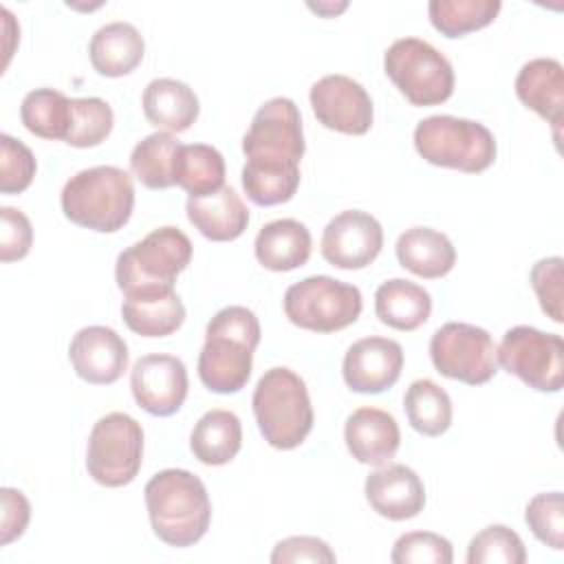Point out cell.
I'll return each mask as SVG.
<instances>
[{
  "instance_id": "obj_20",
  "label": "cell",
  "mask_w": 564,
  "mask_h": 564,
  "mask_svg": "<svg viewBox=\"0 0 564 564\" xmlns=\"http://www.w3.org/2000/svg\"><path fill=\"white\" fill-rule=\"evenodd\" d=\"M516 95L518 99L557 128L564 117V68L553 57H535L529 59L516 77Z\"/></svg>"
},
{
  "instance_id": "obj_9",
  "label": "cell",
  "mask_w": 564,
  "mask_h": 564,
  "mask_svg": "<svg viewBox=\"0 0 564 564\" xmlns=\"http://www.w3.org/2000/svg\"><path fill=\"white\" fill-rule=\"evenodd\" d=\"M361 306V291L330 275H308L284 293L289 322L313 333H335L355 324Z\"/></svg>"
},
{
  "instance_id": "obj_2",
  "label": "cell",
  "mask_w": 564,
  "mask_h": 564,
  "mask_svg": "<svg viewBox=\"0 0 564 564\" xmlns=\"http://www.w3.org/2000/svg\"><path fill=\"white\" fill-rule=\"evenodd\" d=\"M260 335V322L251 308H220L205 328V344L198 355L203 386L216 394L240 392L251 377Z\"/></svg>"
},
{
  "instance_id": "obj_8",
  "label": "cell",
  "mask_w": 564,
  "mask_h": 564,
  "mask_svg": "<svg viewBox=\"0 0 564 564\" xmlns=\"http://www.w3.org/2000/svg\"><path fill=\"white\" fill-rule=\"evenodd\" d=\"M383 70L412 106H438L454 93V68L430 42L401 37L383 55Z\"/></svg>"
},
{
  "instance_id": "obj_29",
  "label": "cell",
  "mask_w": 564,
  "mask_h": 564,
  "mask_svg": "<svg viewBox=\"0 0 564 564\" xmlns=\"http://www.w3.org/2000/svg\"><path fill=\"white\" fill-rule=\"evenodd\" d=\"M174 185L185 189L189 198L214 194L225 183V159L207 143H181L172 167Z\"/></svg>"
},
{
  "instance_id": "obj_37",
  "label": "cell",
  "mask_w": 564,
  "mask_h": 564,
  "mask_svg": "<svg viewBox=\"0 0 564 564\" xmlns=\"http://www.w3.org/2000/svg\"><path fill=\"white\" fill-rule=\"evenodd\" d=\"M390 560L394 564H452L454 551L449 540L438 533L410 531L394 542Z\"/></svg>"
},
{
  "instance_id": "obj_28",
  "label": "cell",
  "mask_w": 564,
  "mask_h": 564,
  "mask_svg": "<svg viewBox=\"0 0 564 564\" xmlns=\"http://www.w3.org/2000/svg\"><path fill=\"white\" fill-rule=\"evenodd\" d=\"M126 326L141 337H167L185 322V306L176 291L143 293L121 304Z\"/></svg>"
},
{
  "instance_id": "obj_24",
  "label": "cell",
  "mask_w": 564,
  "mask_h": 564,
  "mask_svg": "<svg viewBox=\"0 0 564 564\" xmlns=\"http://www.w3.org/2000/svg\"><path fill=\"white\" fill-rule=\"evenodd\" d=\"M258 262L275 273L304 267L311 258V231L295 218H278L267 223L253 242Z\"/></svg>"
},
{
  "instance_id": "obj_22",
  "label": "cell",
  "mask_w": 564,
  "mask_h": 564,
  "mask_svg": "<svg viewBox=\"0 0 564 564\" xmlns=\"http://www.w3.org/2000/svg\"><path fill=\"white\" fill-rule=\"evenodd\" d=\"M145 55V42L130 22H108L95 31L88 44L93 68L104 77H123L132 73Z\"/></svg>"
},
{
  "instance_id": "obj_38",
  "label": "cell",
  "mask_w": 564,
  "mask_h": 564,
  "mask_svg": "<svg viewBox=\"0 0 564 564\" xmlns=\"http://www.w3.org/2000/svg\"><path fill=\"white\" fill-rule=\"evenodd\" d=\"M37 163L33 152L18 139L9 134H0V192L2 194H20L24 192L33 176Z\"/></svg>"
},
{
  "instance_id": "obj_7",
  "label": "cell",
  "mask_w": 564,
  "mask_h": 564,
  "mask_svg": "<svg viewBox=\"0 0 564 564\" xmlns=\"http://www.w3.org/2000/svg\"><path fill=\"white\" fill-rule=\"evenodd\" d=\"M414 148L423 161L467 174L485 172L496 161V139L478 121L432 115L416 123Z\"/></svg>"
},
{
  "instance_id": "obj_15",
  "label": "cell",
  "mask_w": 564,
  "mask_h": 564,
  "mask_svg": "<svg viewBox=\"0 0 564 564\" xmlns=\"http://www.w3.org/2000/svg\"><path fill=\"white\" fill-rule=\"evenodd\" d=\"M187 388V368L174 355H143L130 370L132 397L152 416L176 414L185 403Z\"/></svg>"
},
{
  "instance_id": "obj_27",
  "label": "cell",
  "mask_w": 564,
  "mask_h": 564,
  "mask_svg": "<svg viewBox=\"0 0 564 564\" xmlns=\"http://www.w3.org/2000/svg\"><path fill=\"white\" fill-rule=\"evenodd\" d=\"M240 445L242 425L231 410L216 408L205 412L189 434V449L194 458L209 467H220L234 460Z\"/></svg>"
},
{
  "instance_id": "obj_40",
  "label": "cell",
  "mask_w": 564,
  "mask_h": 564,
  "mask_svg": "<svg viewBox=\"0 0 564 564\" xmlns=\"http://www.w3.org/2000/svg\"><path fill=\"white\" fill-rule=\"evenodd\" d=\"M0 260L13 262L29 256L33 245V227L31 220L15 207L0 209Z\"/></svg>"
},
{
  "instance_id": "obj_35",
  "label": "cell",
  "mask_w": 564,
  "mask_h": 564,
  "mask_svg": "<svg viewBox=\"0 0 564 564\" xmlns=\"http://www.w3.org/2000/svg\"><path fill=\"white\" fill-rule=\"evenodd\" d=\"M527 562V549L522 538L505 527L489 524L478 531L467 546V564H522Z\"/></svg>"
},
{
  "instance_id": "obj_3",
  "label": "cell",
  "mask_w": 564,
  "mask_h": 564,
  "mask_svg": "<svg viewBox=\"0 0 564 564\" xmlns=\"http://www.w3.org/2000/svg\"><path fill=\"white\" fill-rule=\"evenodd\" d=\"M143 494L152 531L161 542L185 549L207 533L212 502L196 474L163 469L148 480Z\"/></svg>"
},
{
  "instance_id": "obj_12",
  "label": "cell",
  "mask_w": 564,
  "mask_h": 564,
  "mask_svg": "<svg viewBox=\"0 0 564 564\" xmlns=\"http://www.w3.org/2000/svg\"><path fill=\"white\" fill-rule=\"evenodd\" d=\"M430 359L436 372L467 386H482L498 372L491 335L465 322H447L432 335Z\"/></svg>"
},
{
  "instance_id": "obj_30",
  "label": "cell",
  "mask_w": 564,
  "mask_h": 564,
  "mask_svg": "<svg viewBox=\"0 0 564 564\" xmlns=\"http://www.w3.org/2000/svg\"><path fill=\"white\" fill-rule=\"evenodd\" d=\"M70 99L55 88H35L24 95L20 119L24 128L40 139L66 141L70 130Z\"/></svg>"
},
{
  "instance_id": "obj_11",
  "label": "cell",
  "mask_w": 564,
  "mask_h": 564,
  "mask_svg": "<svg viewBox=\"0 0 564 564\" xmlns=\"http://www.w3.org/2000/svg\"><path fill=\"white\" fill-rule=\"evenodd\" d=\"M498 364L538 392H560L564 383V341L557 333L513 326L496 348Z\"/></svg>"
},
{
  "instance_id": "obj_42",
  "label": "cell",
  "mask_w": 564,
  "mask_h": 564,
  "mask_svg": "<svg viewBox=\"0 0 564 564\" xmlns=\"http://www.w3.org/2000/svg\"><path fill=\"white\" fill-rule=\"evenodd\" d=\"M0 502H2V511H0V544L7 546L13 540H18L24 529L29 527L31 520V505L26 500V496L18 489L11 487H2L0 489Z\"/></svg>"
},
{
  "instance_id": "obj_17",
  "label": "cell",
  "mask_w": 564,
  "mask_h": 564,
  "mask_svg": "<svg viewBox=\"0 0 564 564\" xmlns=\"http://www.w3.org/2000/svg\"><path fill=\"white\" fill-rule=\"evenodd\" d=\"M128 344L108 326L79 328L68 346V359L79 379L93 386H110L128 368Z\"/></svg>"
},
{
  "instance_id": "obj_21",
  "label": "cell",
  "mask_w": 564,
  "mask_h": 564,
  "mask_svg": "<svg viewBox=\"0 0 564 564\" xmlns=\"http://www.w3.org/2000/svg\"><path fill=\"white\" fill-rule=\"evenodd\" d=\"M185 212L198 234L214 242L236 240L249 225V209L229 185L200 198H187Z\"/></svg>"
},
{
  "instance_id": "obj_23",
  "label": "cell",
  "mask_w": 564,
  "mask_h": 564,
  "mask_svg": "<svg viewBox=\"0 0 564 564\" xmlns=\"http://www.w3.org/2000/svg\"><path fill=\"white\" fill-rule=\"evenodd\" d=\"M145 119L161 132L178 134L185 132L198 119V97L196 93L178 79L159 77L152 79L141 97Z\"/></svg>"
},
{
  "instance_id": "obj_1",
  "label": "cell",
  "mask_w": 564,
  "mask_h": 564,
  "mask_svg": "<svg viewBox=\"0 0 564 564\" xmlns=\"http://www.w3.org/2000/svg\"><path fill=\"white\" fill-rule=\"evenodd\" d=\"M302 117L293 99L273 97L251 119L242 137V187L260 207L293 198L300 187V161L304 156Z\"/></svg>"
},
{
  "instance_id": "obj_16",
  "label": "cell",
  "mask_w": 564,
  "mask_h": 564,
  "mask_svg": "<svg viewBox=\"0 0 564 564\" xmlns=\"http://www.w3.org/2000/svg\"><path fill=\"white\" fill-rule=\"evenodd\" d=\"M403 370V348L388 337H364L355 341L341 364L346 386L359 394H379L392 388Z\"/></svg>"
},
{
  "instance_id": "obj_4",
  "label": "cell",
  "mask_w": 564,
  "mask_h": 564,
  "mask_svg": "<svg viewBox=\"0 0 564 564\" xmlns=\"http://www.w3.org/2000/svg\"><path fill=\"white\" fill-rule=\"evenodd\" d=\"M59 203L70 223L99 234H115L132 216L134 185L126 170L95 165L66 181Z\"/></svg>"
},
{
  "instance_id": "obj_34",
  "label": "cell",
  "mask_w": 564,
  "mask_h": 564,
  "mask_svg": "<svg viewBox=\"0 0 564 564\" xmlns=\"http://www.w3.org/2000/svg\"><path fill=\"white\" fill-rule=\"evenodd\" d=\"M70 130L66 143L73 148H95L112 132L115 112L108 101L99 97H73L70 99Z\"/></svg>"
},
{
  "instance_id": "obj_19",
  "label": "cell",
  "mask_w": 564,
  "mask_h": 564,
  "mask_svg": "<svg viewBox=\"0 0 564 564\" xmlns=\"http://www.w3.org/2000/svg\"><path fill=\"white\" fill-rule=\"evenodd\" d=\"M344 441L355 460L381 467L394 458L401 445V432L390 412L379 408H359L346 419Z\"/></svg>"
},
{
  "instance_id": "obj_25",
  "label": "cell",
  "mask_w": 564,
  "mask_h": 564,
  "mask_svg": "<svg viewBox=\"0 0 564 564\" xmlns=\"http://www.w3.org/2000/svg\"><path fill=\"white\" fill-rule=\"evenodd\" d=\"M394 251L403 269L425 280L443 278L456 264V249L452 240L443 231L430 227L405 229L399 236Z\"/></svg>"
},
{
  "instance_id": "obj_10",
  "label": "cell",
  "mask_w": 564,
  "mask_h": 564,
  "mask_svg": "<svg viewBox=\"0 0 564 564\" xmlns=\"http://www.w3.org/2000/svg\"><path fill=\"white\" fill-rule=\"evenodd\" d=\"M143 463V430L126 412L101 416L88 436L86 469L97 485L123 487L132 482Z\"/></svg>"
},
{
  "instance_id": "obj_13",
  "label": "cell",
  "mask_w": 564,
  "mask_h": 564,
  "mask_svg": "<svg viewBox=\"0 0 564 564\" xmlns=\"http://www.w3.org/2000/svg\"><path fill=\"white\" fill-rule=\"evenodd\" d=\"M383 247L381 223L361 209H346L328 220L322 234V256L328 264L357 271L377 260Z\"/></svg>"
},
{
  "instance_id": "obj_36",
  "label": "cell",
  "mask_w": 564,
  "mask_h": 564,
  "mask_svg": "<svg viewBox=\"0 0 564 564\" xmlns=\"http://www.w3.org/2000/svg\"><path fill=\"white\" fill-rule=\"evenodd\" d=\"M531 533L553 551L564 549V498L562 491L538 494L524 509Z\"/></svg>"
},
{
  "instance_id": "obj_14",
  "label": "cell",
  "mask_w": 564,
  "mask_h": 564,
  "mask_svg": "<svg viewBox=\"0 0 564 564\" xmlns=\"http://www.w3.org/2000/svg\"><path fill=\"white\" fill-rule=\"evenodd\" d=\"M311 108L317 121L341 134H366L375 108L366 88L348 75H326L311 86Z\"/></svg>"
},
{
  "instance_id": "obj_18",
  "label": "cell",
  "mask_w": 564,
  "mask_h": 564,
  "mask_svg": "<svg viewBox=\"0 0 564 564\" xmlns=\"http://www.w3.org/2000/svg\"><path fill=\"white\" fill-rule=\"evenodd\" d=\"M368 505L388 520H410L425 507V487L414 469L401 463L381 465L364 485Z\"/></svg>"
},
{
  "instance_id": "obj_39",
  "label": "cell",
  "mask_w": 564,
  "mask_h": 564,
  "mask_svg": "<svg viewBox=\"0 0 564 564\" xmlns=\"http://www.w3.org/2000/svg\"><path fill=\"white\" fill-rule=\"evenodd\" d=\"M529 278L546 317H551L555 324H562V258L551 256L538 260L531 267Z\"/></svg>"
},
{
  "instance_id": "obj_41",
  "label": "cell",
  "mask_w": 564,
  "mask_h": 564,
  "mask_svg": "<svg viewBox=\"0 0 564 564\" xmlns=\"http://www.w3.org/2000/svg\"><path fill=\"white\" fill-rule=\"evenodd\" d=\"M337 557L330 546L313 535H291L280 540L273 546L271 562L273 564H291V562H315V564H333Z\"/></svg>"
},
{
  "instance_id": "obj_43",
  "label": "cell",
  "mask_w": 564,
  "mask_h": 564,
  "mask_svg": "<svg viewBox=\"0 0 564 564\" xmlns=\"http://www.w3.org/2000/svg\"><path fill=\"white\" fill-rule=\"evenodd\" d=\"M311 9H313V11H317V13H324V15H330V13H337V11H344V9H346V4H339V7H324V4H317V7H313V4H311Z\"/></svg>"
},
{
  "instance_id": "obj_33",
  "label": "cell",
  "mask_w": 564,
  "mask_h": 564,
  "mask_svg": "<svg viewBox=\"0 0 564 564\" xmlns=\"http://www.w3.org/2000/svg\"><path fill=\"white\" fill-rule=\"evenodd\" d=\"M500 9V0H432L427 4V15L441 35L463 37L489 26Z\"/></svg>"
},
{
  "instance_id": "obj_6",
  "label": "cell",
  "mask_w": 564,
  "mask_h": 564,
  "mask_svg": "<svg viewBox=\"0 0 564 564\" xmlns=\"http://www.w3.org/2000/svg\"><path fill=\"white\" fill-rule=\"evenodd\" d=\"M192 240L178 227H159L123 249L115 264V280L126 297L174 291L176 275L192 260Z\"/></svg>"
},
{
  "instance_id": "obj_5",
  "label": "cell",
  "mask_w": 564,
  "mask_h": 564,
  "mask_svg": "<svg viewBox=\"0 0 564 564\" xmlns=\"http://www.w3.org/2000/svg\"><path fill=\"white\" fill-rule=\"evenodd\" d=\"M253 416L264 441L275 449H295L313 430V405L304 379L291 368H269L256 383Z\"/></svg>"
},
{
  "instance_id": "obj_31",
  "label": "cell",
  "mask_w": 564,
  "mask_h": 564,
  "mask_svg": "<svg viewBox=\"0 0 564 564\" xmlns=\"http://www.w3.org/2000/svg\"><path fill=\"white\" fill-rule=\"evenodd\" d=\"M408 423L423 436H441L452 425V399L432 379H416L403 397Z\"/></svg>"
},
{
  "instance_id": "obj_26",
  "label": "cell",
  "mask_w": 564,
  "mask_h": 564,
  "mask_svg": "<svg viewBox=\"0 0 564 564\" xmlns=\"http://www.w3.org/2000/svg\"><path fill=\"white\" fill-rule=\"evenodd\" d=\"M375 313L381 324L410 333L430 319L432 295L416 282L392 278L377 289Z\"/></svg>"
},
{
  "instance_id": "obj_32",
  "label": "cell",
  "mask_w": 564,
  "mask_h": 564,
  "mask_svg": "<svg viewBox=\"0 0 564 564\" xmlns=\"http://www.w3.org/2000/svg\"><path fill=\"white\" fill-rule=\"evenodd\" d=\"M181 143L170 132H152L141 139L130 154L132 176L148 189H167L174 185L172 167Z\"/></svg>"
}]
</instances>
